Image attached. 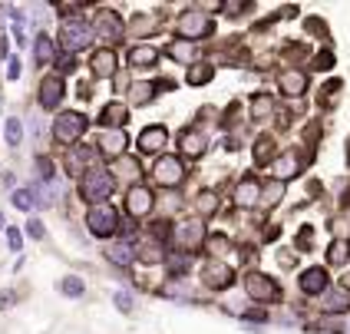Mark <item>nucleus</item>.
<instances>
[{"mask_svg": "<svg viewBox=\"0 0 350 334\" xmlns=\"http://www.w3.org/2000/svg\"><path fill=\"white\" fill-rule=\"evenodd\" d=\"M245 285H248V295L258 298V301H271V298H278V288H274L265 275H248Z\"/></svg>", "mask_w": 350, "mask_h": 334, "instance_id": "6e6552de", "label": "nucleus"}, {"mask_svg": "<svg viewBox=\"0 0 350 334\" xmlns=\"http://www.w3.org/2000/svg\"><path fill=\"white\" fill-rule=\"evenodd\" d=\"M350 308V292L347 288H334L327 298V311H347Z\"/></svg>", "mask_w": 350, "mask_h": 334, "instance_id": "2eb2a0df", "label": "nucleus"}, {"mask_svg": "<svg viewBox=\"0 0 350 334\" xmlns=\"http://www.w3.org/2000/svg\"><path fill=\"white\" fill-rule=\"evenodd\" d=\"M86 225H90V232L99 238L113 235L119 225V216L109 209V205H96V209H90V216H86Z\"/></svg>", "mask_w": 350, "mask_h": 334, "instance_id": "7ed1b4c3", "label": "nucleus"}, {"mask_svg": "<svg viewBox=\"0 0 350 334\" xmlns=\"http://www.w3.org/2000/svg\"><path fill=\"white\" fill-rule=\"evenodd\" d=\"M113 70H116V57H113L109 50H103V53L93 57V73H96V77H109Z\"/></svg>", "mask_w": 350, "mask_h": 334, "instance_id": "ddd939ff", "label": "nucleus"}, {"mask_svg": "<svg viewBox=\"0 0 350 334\" xmlns=\"http://www.w3.org/2000/svg\"><path fill=\"white\" fill-rule=\"evenodd\" d=\"M202 146H205V139L195 136V133H185V136H182V149H185L189 156H198V153H202Z\"/></svg>", "mask_w": 350, "mask_h": 334, "instance_id": "aec40b11", "label": "nucleus"}, {"mask_svg": "<svg viewBox=\"0 0 350 334\" xmlns=\"http://www.w3.org/2000/svg\"><path fill=\"white\" fill-rule=\"evenodd\" d=\"M59 292H63V295H83V281H79V278H66V281L59 285Z\"/></svg>", "mask_w": 350, "mask_h": 334, "instance_id": "a878e982", "label": "nucleus"}, {"mask_svg": "<svg viewBox=\"0 0 350 334\" xmlns=\"http://www.w3.org/2000/svg\"><path fill=\"white\" fill-rule=\"evenodd\" d=\"M324 285H327V275H324V268H308L304 278H301V288L308 292V295H317V292H324Z\"/></svg>", "mask_w": 350, "mask_h": 334, "instance_id": "9b49d317", "label": "nucleus"}, {"mask_svg": "<svg viewBox=\"0 0 350 334\" xmlns=\"http://www.w3.org/2000/svg\"><path fill=\"white\" fill-rule=\"evenodd\" d=\"M182 179V162L175 156H165L156 162V182L159 185H175Z\"/></svg>", "mask_w": 350, "mask_h": 334, "instance_id": "39448f33", "label": "nucleus"}, {"mask_svg": "<svg viewBox=\"0 0 350 334\" xmlns=\"http://www.w3.org/2000/svg\"><path fill=\"white\" fill-rule=\"evenodd\" d=\"M327 258H331L334 265H344L350 258V245L347 242H337V245H331V252H327Z\"/></svg>", "mask_w": 350, "mask_h": 334, "instance_id": "412c9836", "label": "nucleus"}, {"mask_svg": "<svg viewBox=\"0 0 350 334\" xmlns=\"http://www.w3.org/2000/svg\"><path fill=\"white\" fill-rule=\"evenodd\" d=\"M14 205H17V209H23V212H30V209L37 205V198H33V192H30V189H20V192H14Z\"/></svg>", "mask_w": 350, "mask_h": 334, "instance_id": "4be33fe9", "label": "nucleus"}, {"mask_svg": "<svg viewBox=\"0 0 350 334\" xmlns=\"http://www.w3.org/2000/svg\"><path fill=\"white\" fill-rule=\"evenodd\" d=\"M268 156H271V139H261V149H258V162H265Z\"/></svg>", "mask_w": 350, "mask_h": 334, "instance_id": "cd10ccee", "label": "nucleus"}, {"mask_svg": "<svg viewBox=\"0 0 350 334\" xmlns=\"http://www.w3.org/2000/svg\"><path fill=\"white\" fill-rule=\"evenodd\" d=\"M165 142H169V133H165L162 126H152V129H146V133L139 136V149H142V153H159Z\"/></svg>", "mask_w": 350, "mask_h": 334, "instance_id": "1a4fd4ad", "label": "nucleus"}, {"mask_svg": "<svg viewBox=\"0 0 350 334\" xmlns=\"http://www.w3.org/2000/svg\"><path fill=\"white\" fill-rule=\"evenodd\" d=\"M79 192H83V198H90V202L106 198L113 192V176L103 172V169H90V172L83 176V182H79Z\"/></svg>", "mask_w": 350, "mask_h": 334, "instance_id": "f03ea898", "label": "nucleus"}, {"mask_svg": "<svg viewBox=\"0 0 350 334\" xmlns=\"http://www.w3.org/2000/svg\"><path fill=\"white\" fill-rule=\"evenodd\" d=\"M234 198H238L241 205H252L254 198H258V182H254V179L241 182V185H238V192H234Z\"/></svg>", "mask_w": 350, "mask_h": 334, "instance_id": "f3484780", "label": "nucleus"}, {"mask_svg": "<svg viewBox=\"0 0 350 334\" xmlns=\"http://www.w3.org/2000/svg\"><path fill=\"white\" fill-rule=\"evenodd\" d=\"M99 146H103V153H106V156H119V153L126 149V133H122V129L106 133V136L99 139Z\"/></svg>", "mask_w": 350, "mask_h": 334, "instance_id": "f8f14e48", "label": "nucleus"}, {"mask_svg": "<svg viewBox=\"0 0 350 334\" xmlns=\"http://www.w3.org/2000/svg\"><path fill=\"white\" fill-rule=\"evenodd\" d=\"M109 258L119 261V265H129L133 261V248L129 245H116V248H109Z\"/></svg>", "mask_w": 350, "mask_h": 334, "instance_id": "b1692460", "label": "nucleus"}, {"mask_svg": "<svg viewBox=\"0 0 350 334\" xmlns=\"http://www.w3.org/2000/svg\"><path fill=\"white\" fill-rule=\"evenodd\" d=\"M126 209H129V216H149V209H152V192L149 189H133L129 198H126Z\"/></svg>", "mask_w": 350, "mask_h": 334, "instance_id": "0eeeda50", "label": "nucleus"}, {"mask_svg": "<svg viewBox=\"0 0 350 334\" xmlns=\"http://www.w3.org/2000/svg\"><path fill=\"white\" fill-rule=\"evenodd\" d=\"M208 281H212V285H225V278H228V281H232V272H228V268H225V265H212V268H208Z\"/></svg>", "mask_w": 350, "mask_h": 334, "instance_id": "393cba45", "label": "nucleus"}, {"mask_svg": "<svg viewBox=\"0 0 350 334\" xmlns=\"http://www.w3.org/2000/svg\"><path fill=\"white\" fill-rule=\"evenodd\" d=\"M7 77H10V79L20 77V60H10V70H7Z\"/></svg>", "mask_w": 350, "mask_h": 334, "instance_id": "2f4dec72", "label": "nucleus"}, {"mask_svg": "<svg viewBox=\"0 0 350 334\" xmlns=\"http://www.w3.org/2000/svg\"><path fill=\"white\" fill-rule=\"evenodd\" d=\"M103 123H106V126H119V123H126V106H122V103L106 106V110H103Z\"/></svg>", "mask_w": 350, "mask_h": 334, "instance_id": "dca6fc26", "label": "nucleus"}, {"mask_svg": "<svg viewBox=\"0 0 350 334\" xmlns=\"http://www.w3.org/2000/svg\"><path fill=\"white\" fill-rule=\"evenodd\" d=\"M116 305H119V308H129V305H133V298L126 295V292H119V295H116Z\"/></svg>", "mask_w": 350, "mask_h": 334, "instance_id": "7c9ffc66", "label": "nucleus"}, {"mask_svg": "<svg viewBox=\"0 0 350 334\" xmlns=\"http://www.w3.org/2000/svg\"><path fill=\"white\" fill-rule=\"evenodd\" d=\"M27 232H30L33 238H43V225H40V222H30V225H27Z\"/></svg>", "mask_w": 350, "mask_h": 334, "instance_id": "c756f323", "label": "nucleus"}, {"mask_svg": "<svg viewBox=\"0 0 350 334\" xmlns=\"http://www.w3.org/2000/svg\"><path fill=\"white\" fill-rule=\"evenodd\" d=\"M205 27H208V23H205L202 14H189V17L178 20V27H175V30H178L182 37H202V34H205Z\"/></svg>", "mask_w": 350, "mask_h": 334, "instance_id": "9d476101", "label": "nucleus"}, {"mask_svg": "<svg viewBox=\"0 0 350 334\" xmlns=\"http://www.w3.org/2000/svg\"><path fill=\"white\" fill-rule=\"evenodd\" d=\"M59 40H63V47L70 50V53H77L83 47H90V40H93V27L90 23H83V20H66L63 23V30H59Z\"/></svg>", "mask_w": 350, "mask_h": 334, "instance_id": "f257e3e1", "label": "nucleus"}, {"mask_svg": "<svg viewBox=\"0 0 350 334\" xmlns=\"http://www.w3.org/2000/svg\"><path fill=\"white\" fill-rule=\"evenodd\" d=\"M189 79H192V83H208V79H212V66H205V63H202V70L195 66L192 73H189Z\"/></svg>", "mask_w": 350, "mask_h": 334, "instance_id": "bb28decb", "label": "nucleus"}, {"mask_svg": "<svg viewBox=\"0 0 350 334\" xmlns=\"http://www.w3.org/2000/svg\"><path fill=\"white\" fill-rule=\"evenodd\" d=\"M7 242H10V248H14V252H20V232L17 229H7Z\"/></svg>", "mask_w": 350, "mask_h": 334, "instance_id": "c85d7f7f", "label": "nucleus"}, {"mask_svg": "<svg viewBox=\"0 0 350 334\" xmlns=\"http://www.w3.org/2000/svg\"><path fill=\"white\" fill-rule=\"evenodd\" d=\"M20 136H23L20 119H7V142H10V146H20Z\"/></svg>", "mask_w": 350, "mask_h": 334, "instance_id": "5701e85b", "label": "nucleus"}, {"mask_svg": "<svg viewBox=\"0 0 350 334\" xmlns=\"http://www.w3.org/2000/svg\"><path fill=\"white\" fill-rule=\"evenodd\" d=\"M53 133H57L59 142H77L83 133H86V116H79V113H63L57 119V126H53Z\"/></svg>", "mask_w": 350, "mask_h": 334, "instance_id": "20e7f679", "label": "nucleus"}, {"mask_svg": "<svg viewBox=\"0 0 350 334\" xmlns=\"http://www.w3.org/2000/svg\"><path fill=\"white\" fill-rule=\"evenodd\" d=\"M0 229H3V216H0Z\"/></svg>", "mask_w": 350, "mask_h": 334, "instance_id": "473e14b6", "label": "nucleus"}, {"mask_svg": "<svg viewBox=\"0 0 350 334\" xmlns=\"http://www.w3.org/2000/svg\"><path fill=\"white\" fill-rule=\"evenodd\" d=\"M304 73H281V90L284 93H291V97H297V93H304Z\"/></svg>", "mask_w": 350, "mask_h": 334, "instance_id": "4468645a", "label": "nucleus"}, {"mask_svg": "<svg viewBox=\"0 0 350 334\" xmlns=\"http://www.w3.org/2000/svg\"><path fill=\"white\" fill-rule=\"evenodd\" d=\"M59 99H63V79L46 77L43 86H40V106H43V110H57Z\"/></svg>", "mask_w": 350, "mask_h": 334, "instance_id": "423d86ee", "label": "nucleus"}, {"mask_svg": "<svg viewBox=\"0 0 350 334\" xmlns=\"http://www.w3.org/2000/svg\"><path fill=\"white\" fill-rule=\"evenodd\" d=\"M37 60L40 63H50V60H53V40L43 37V34L37 37Z\"/></svg>", "mask_w": 350, "mask_h": 334, "instance_id": "a211bd4d", "label": "nucleus"}, {"mask_svg": "<svg viewBox=\"0 0 350 334\" xmlns=\"http://www.w3.org/2000/svg\"><path fill=\"white\" fill-rule=\"evenodd\" d=\"M129 63H133V66H142V63H156V50H152V47H139V50H133Z\"/></svg>", "mask_w": 350, "mask_h": 334, "instance_id": "6ab92c4d", "label": "nucleus"}]
</instances>
